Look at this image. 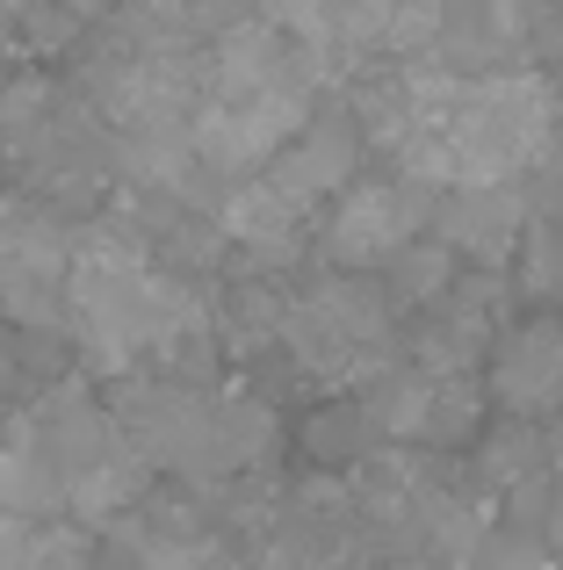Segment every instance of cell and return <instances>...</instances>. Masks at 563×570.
I'll use <instances>...</instances> for the list:
<instances>
[{"instance_id": "d6986e66", "label": "cell", "mask_w": 563, "mask_h": 570, "mask_svg": "<svg viewBox=\"0 0 563 570\" xmlns=\"http://www.w3.org/2000/svg\"><path fill=\"white\" fill-rule=\"evenodd\" d=\"M383 570H434L426 557H397V563H383Z\"/></svg>"}, {"instance_id": "8992f818", "label": "cell", "mask_w": 563, "mask_h": 570, "mask_svg": "<svg viewBox=\"0 0 563 570\" xmlns=\"http://www.w3.org/2000/svg\"><path fill=\"white\" fill-rule=\"evenodd\" d=\"M282 347L325 390H362L397 362V311L354 267H325L310 289L282 296Z\"/></svg>"}, {"instance_id": "9c48e42d", "label": "cell", "mask_w": 563, "mask_h": 570, "mask_svg": "<svg viewBox=\"0 0 563 570\" xmlns=\"http://www.w3.org/2000/svg\"><path fill=\"white\" fill-rule=\"evenodd\" d=\"M426 217H434V188L426 181H412V174L362 181L354 174L318 224V253H325V267H354L362 275V267H383L397 246H412L426 232Z\"/></svg>"}, {"instance_id": "4fadbf2b", "label": "cell", "mask_w": 563, "mask_h": 570, "mask_svg": "<svg viewBox=\"0 0 563 570\" xmlns=\"http://www.w3.org/2000/svg\"><path fill=\"white\" fill-rule=\"evenodd\" d=\"M448 282H455V253L441 246V238L419 232L412 246H397L391 261H383V282H376V289H383V304H391V311H426L441 289H448Z\"/></svg>"}, {"instance_id": "52a82bcc", "label": "cell", "mask_w": 563, "mask_h": 570, "mask_svg": "<svg viewBox=\"0 0 563 570\" xmlns=\"http://www.w3.org/2000/svg\"><path fill=\"white\" fill-rule=\"evenodd\" d=\"M362 390L368 397H354V404H362L368 433H376V441H397V448H455V441H470L477 419H484V376L477 368H419V362L397 368L391 362Z\"/></svg>"}, {"instance_id": "ffe728a7", "label": "cell", "mask_w": 563, "mask_h": 570, "mask_svg": "<svg viewBox=\"0 0 563 570\" xmlns=\"http://www.w3.org/2000/svg\"><path fill=\"white\" fill-rule=\"evenodd\" d=\"M556 51H563V43H556Z\"/></svg>"}, {"instance_id": "3957f363", "label": "cell", "mask_w": 563, "mask_h": 570, "mask_svg": "<svg viewBox=\"0 0 563 570\" xmlns=\"http://www.w3.org/2000/svg\"><path fill=\"white\" fill-rule=\"evenodd\" d=\"M116 426L145 455V470H174L181 484H231V476L260 470L275 455V412L268 397L246 390H217L210 376H167V368H138L116 376Z\"/></svg>"}, {"instance_id": "5bb4252c", "label": "cell", "mask_w": 563, "mask_h": 570, "mask_svg": "<svg viewBox=\"0 0 563 570\" xmlns=\"http://www.w3.org/2000/svg\"><path fill=\"white\" fill-rule=\"evenodd\" d=\"M477 470H484V484H492L498 499L521 491V484H535V476H550V433H542L535 419H506V426L477 448Z\"/></svg>"}, {"instance_id": "5b68a950", "label": "cell", "mask_w": 563, "mask_h": 570, "mask_svg": "<svg viewBox=\"0 0 563 570\" xmlns=\"http://www.w3.org/2000/svg\"><path fill=\"white\" fill-rule=\"evenodd\" d=\"M37 448V462L51 470L58 484V513H80V520H116L145 499V455L130 448V433L116 426L109 404H95L87 390H43V404L29 419H14Z\"/></svg>"}, {"instance_id": "e0dca14e", "label": "cell", "mask_w": 563, "mask_h": 570, "mask_svg": "<svg viewBox=\"0 0 563 570\" xmlns=\"http://www.w3.org/2000/svg\"><path fill=\"white\" fill-rule=\"evenodd\" d=\"M470 570H563L556 549H542V542H527V534H484L477 542V557H470Z\"/></svg>"}, {"instance_id": "9a60e30c", "label": "cell", "mask_w": 563, "mask_h": 570, "mask_svg": "<svg viewBox=\"0 0 563 570\" xmlns=\"http://www.w3.org/2000/svg\"><path fill=\"white\" fill-rule=\"evenodd\" d=\"M130 22L159 29V37H181V43H210L217 29H231L246 14V0H124Z\"/></svg>"}, {"instance_id": "30bf717a", "label": "cell", "mask_w": 563, "mask_h": 570, "mask_svg": "<svg viewBox=\"0 0 563 570\" xmlns=\"http://www.w3.org/2000/svg\"><path fill=\"white\" fill-rule=\"evenodd\" d=\"M484 397L506 419H563V318H527L498 333V354L484 368Z\"/></svg>"}, {"instance_id": "ba28073f", "label": "cell", "mask_w": 563, "mask_h": 570, "mask_svg": "<svg viewBox=\"0 0 563 570\" xmlns=\"http://www.w3.org/2000/svg\"><path fill=\"white\" fill-rule=\"evenodd\" d=\"M66 267L72 232L37 195H0V318L51 333L66 325Z\"/></svg>"}, {"instance_id": "2e32d148", "label": "cell", "mask_w": 563, "mask_h": 570, "mask_svg": "<svg viewBox=\"0 0 563 570\" xmlns=\"http://www.w3.org/2000/svg\"><path fill=\"white\" fill-rule=\"evenodd\" d=\"M513 253H527V289L563 304V217L521 224V246H513Z\"/></svg>"}, {"instance_id": "6da1fadb", "label": "cell", "mask_w": 563, "mask_h": 570, "mask_svg": "<svg viewBox=\"0 0 563 570\" xmlns=\"http://www.w3.org/2000/svg\"><path fill=\"white\" fill-rule=\"evenodd\" d=\"M66 325L80 340L87 368L101 376H210V311L203 296L145 246V232L95 224L72 238L66 267Z\"/></svg>"}, {"instance_id": "ac0fdd59", "label": "cell", "mask_w": 563, "mask_h": 570, "mask_svg": "<svg viewBox=\"0 0 563 570\" xmlns=\"http://www.w3.org/2000/svg\"><path fill=\"white\" fill-rule=\"evenodd\" d=\"M22 8H29V0H0V43H8L14 29H22Z\"/></svg>"}, {"instance_id": "8fae6325", "label": "cell", "mask_w": 563, "mask_h": 570, "mask_svg": "<svg viewBox=\"0 0 563 570\" xmlns=\"http://www.w3.org/2000/svg\"><path fill=\"white\" fill-rule=\"evenodd\" d=\"M434 238L448 253L477 267H506L513 246H521V224H527V195L521 181H463V188H434Z\"/></svg>"}, {"instance_id": "7c38bea8", "label": "cell", "mask_w": 563, "mask_h": 570, "mask_svg": "<svg viewBox=\"0 0 563 570\" xmlns=\"http://www.w3.org/2000/svg\"><path fill=\"white\" fill-rule=\"evenodd\" d=\"M116 542H124V570H239L231 542L188 505H130L116 513Z\"/></svg>"}, {"instance_id": "277c9868", "label": "cell", "mask_w": 563, "mask_h": 570, "mask_svg": "<svg viewBox=\"0 0 563 570\" xmlns=\"http://www.w3.org/2000/svg\"><path fill=\"white\" fill-rule=\"evenodd\" d=\"M0 153L22 174V195L51 209H80L116 181V130L80 87H58L43 72L0 87Z\"/></svg>"}, {"instance_id": "7a4b0ae2", "label": "cell", "mask_w": 563, "mask_h": 570, "mask_svg": "<svg viewBox=\"0 0 563 570\" xmlns=\"http://www.w3.org/2000/svg\"><path fill=\"white\" fill-rule=\"evenodd\" d=\"M556 153V87L527 66L441 72L412 58V124L391 145V167L426 188L527 181Z\"/></svg>"}]
</instances>
